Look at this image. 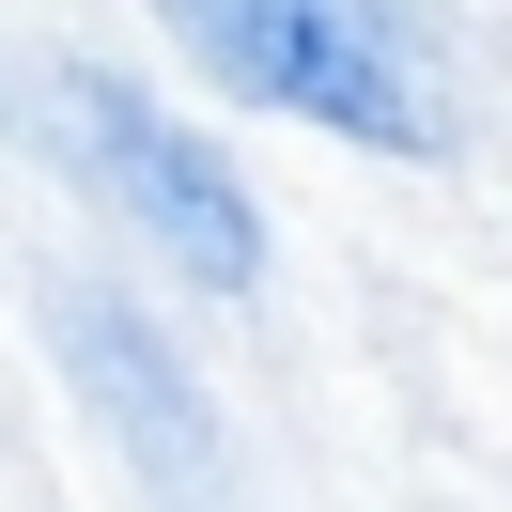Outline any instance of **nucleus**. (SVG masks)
<instances>
[{"label": "nucleus", "instance_id": "nucleus-2", "mask_svg": "<svg viewBox=\"0 0 512 512\" xmlns=\"http://www.w3.org/2000/svg\"><path fill=\"white\" fill-rule=\"evenodd\" d=\"M47 125L94 156V187L125 202V218L156 233L202 295H249V280H264V218H249V187H233V171L171 125V109H140L125 78H94V63H47Z\"/></svg>", "mask_w": 512, "mask_h": 512}, {"label": "nucleus", "instance_id": "nucleus-1", "mask_svg": "<svg viewBox=\"0 0 512 512\" xmlns=\"http://www.w3.org/2000/svg\"><path fill=\"white\" fill-rule=\"evenodd\" d=\"M187 47L233 94L295 109L326 140H373V156H435V94H419V47L373 16H326V0H187Z\"/></svg>", "mask_w": 512, "mask_h": 512}]
</instances>
